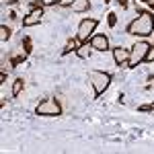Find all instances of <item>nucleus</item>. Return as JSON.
<instances>
[{"instance_id": "1", "label": "nucleus", "mask_w": 154, "mask_h": 154, "mask_svg": "<svg viewBox=\"0 0 154 154\" xmlns=\"http://www.w3.org/2000/svg\"><path fill=\"white\" fill-rule=\"evenodd\" d=\"M128 35H136V37H150L154 33V14L152 11H140L138 12V19H134L128 29H125Z\"/></svg>"}, {"instance_id": "2", "label": "nucleus", "mask_w": 154, "mask_h": 154, "mask_svg": "<svg viewBox=\"0 0 154 154\" xmlns=\"http://www.w3.org/2000/svg\"><path fill=\"white\" fill-rule=\"evenodd\" d=\"M113 80V76L109 72L103 70H93L91 72V84H93V91H95V97H101L109 88V84Z\"/></svg>"}, {"instance_id": "3", "label": "nucleus", "mask_w": 154, "mask_h": 154, "mask_svg": "<svg viewBox=\"0 0 154 154\" xmlns=\"http://www.w3.org/2000/svg\"><path fill=\"white\" fill-rule=\"evenodd\" d=\"M148 49H150V43L148 41H136L134 43V48L130 49V60H128V68H136L138 64H142L144 60H146V54H148Z\"/></svg>"}, {"instance_id": "4", "label": "nucleus", "mask_w": 154, "mask_h": 154, "mask_svg": "<svg viewBox=\"0 0 154 154\" xmlns=\"http://www.w3.org/2000/svg\"><path fill=\"white\" fill-rule=\"evenodd\" d=\"M35 113L39 117H58V115H62V105L56 99H45L43 103L37 105Z\"/></svg>"}, {"instance_id": "5", "label": "nucleus", "mask_w": 154, "mask_h": 154, "mask_svg": "<svg viewBox=\"0 0 154 154\" xmlns=\"http://www.w3.org/2000/svg\"><path fill=\"white\" fill-rule=\"evenodd\" d=\"M97 25H99V21H97V19H84V21H80L78 31H76V37H78L82 43H84V41H88L91 37L95 35Z\"/></svg>"}, {"instance_id": "6", "label": "nucleus", "mask_w": 154, "mask_h": 154, "mask_svg": "<svg viewBox=\"0 0 154 154\" xmlns=\"http://www.w3.org/2000/svg\"><path fill=\"white\" fill-rule=\"evenodd\" d=\"M41 17H43V6H35L31 8L27 17H23V27H33V25L41 23Z\"/></svg>"}, {"instance_id": "7", "label": "nucleus", "mask_w": 154, "mask_h": 154, "mask_svg": "<svg viewBox=\"0 0 154 154\" xmlns=\"http://www.w3.org/2000/svg\"><path fill=\"white\" fill-rule=\"evenodd\" d=\"M88 43L93 45L95 51H107L109 49V37L107 35H93L88 39Z\"/></svg>"}, {"instance_id": "8", "label": "nucleus", "mask_w": 154, "mask_h": 154, "mask_svg": "<svg viewBox=\"0 0 154 154\" xmlns=\"http://www.w3.org/2000/svg\"><path fill=\"white\" fill-rule=\"evenodd\" d=\"M113 60H115V64H117V66H125V64H128V60H130V49L121 48V45L113 48Z\"/></svg>"}, {"instance_id": "9", "label": "nucleus", "mask_w": 154, "mask_h": 154, "mask_svg": "<svg viewBox=\"0 0 154 154\" xmlns=\"http://www.w3.org/2000/svg\"><path fill=\"white\" fill-rule=\"evenodd\" d=\"M93 51H95V49H93V45H91L88 41H84V43H80V45H78V49H76V56H78L80 60H88Z\"/></svg>"}, {"instance_id": "10", "label": "nucleus", "mask_w": 154, "mask_h": 154, "mask_svg": "<svg viewBox=\"0 0 154 154\" xmlns=\"http://www.w3.org/2000/svg\"><path fill=\"white\" fill-rule=\"evenodd\" d=\"M70 8L74 12H86L88 8H91V2H88V0H72Z\"/></svg>"}, {"instance_id": "11", "label": "nucleus", "mask_w": 154, "mask_h": 154, "mask_svg": "<svg viewBox=\"0 0 154 154\" xmlns=\"http://www.w3.org/2000/svg\"><path fill=\"white\" fill-rule=\"evenodd\" d=\"M80 43H82V41H80V39H78V37H76V39H70V41H68V43H66V48L62 49V56H68V54H70V51H76V49H78V45H80Z\"/></svg>"}, {"instance_id": "12", "label": "nucleus", "mask_w": 154, "mask_h": 154, "mask_svg": "<svg viewBox=\"0 0 154 154\" xmlns=\"http://www.w3.org/2000/svg\"><path fill=\"white\" fill-rule=\"evenodd\" d=\"M23 86H25V80H23V78H17V80L12 82V97H19V95H21Z\"/></svg>"}, {"instance_id": "13", "label": "nucleus", "mask_w": 154, "mask_h": 154, "mask_svg": "<svg viewBox=\"0 0 154 154\" xmlns=\"http://www.w3.org/2000/svg\"><path fill=\"white\" fill-rule=\"evenodd\" d=\"M11 29H8V27H6V25H2V27H0V39H2V41H6V39H11Z\"/></svg>"}, {"instance_id": "14", "label": "nucleus", "mask_w": 154, "mask_h": 154, "mask_svg": "<svg viewBox=\"0 0 154 154\" xmlns=\"http://www.w3.org/2000/svg\"><path fill=\"white\" fill-rule=\"evenodd\" d=\"M107 23H109V27H115L117 25V14L115 12H109L107 14Z\"/></svg>"}, {"instance_id": "15", "label": "nucleus", "mask_w": 154, "mask_h": 154, "mask_svg": "<svg viewBox=\"0 0 154 154\" xmlns=\"http://www.w3.org/2000/svg\"><path fill=\"white\" fill-rule=\"evenodd\" d=\"M23 48H25V54H31V39L29 37L23 39Z\"/></svg>"}, {"instance_id": "16", "label": "nucleus", "mask_w": 154, "mask_h": 154, "mask_svg": "<svg viewBox=\"0 0 154 154\" xmlns=\"http://www.w3.org/2000/svg\"><path fill=\"white\" fill-rule=\"evenodd\" d=\"M146 62H154V45H150L148 54H146Z\"/></svg>"}, {"instance_id": "17", "label": "nucleus", "mask_w": 154, "mask_h": 154, "mask_svg": "<svg viewBox=\"0 0 154 154\" xmlns=\"http://www.w3.org/2000/svg\"><path fill=\"white\" fill-rule=\"evenodd\" d=\"M154 109V105H142L140 107V111H152Z\"/></svg>"}, {"instance_id": "18", "label": "nucleus", "mask_w": 154, "mask_h": 154, "mask_svg": "<svg viewBox=\"0 0 154 154\" xmlns=\"http://www.w3.org/2000/svg\"><path fill=\"white\" fill-rule=\"evenodd\" d=\"M117 4L121 8H128V0H117Z\"/></svg>"}, {"instance_id": "19", "label": "nucleus", "mask_w": 154, "mask_h": 154, "mask_svg": "<svg viewBox=\"0 0 154 154\" xmlns=\"http://www.w3.org/2000/svg\"><path fill=\"white\" fill-rule=\"evenodd\" d=\"M140 2H144V4H152L154 0H140Z\"/></svg>"}, {"instance_id": "20", "label": "nucleus", "mask_w": 154, "mask_h": 154, "mask_svg": "<svg viewBox=\"0 0 154 154\" xmlns=\"http://www.w3.org/2000/svg\"><path fill=\"white\" fill-rule=\"evenodd\" d=\"M6 2H14V0H6Z\"/></svg>"}, {"instance_id": "21", "label": "nucleus", "mask_w": 154, "mask_h": 154, "mask_svg": "<svg viewBox=\"0 0 154 154\" xmlns=\"http://www.w3.org/2000/svg\"><path fill=\"white\" fill-rule=\"evenodd\" d=\"M150 6H152V8H154V2H152V4H150Z\"/></svg>"}, {"instance_id": "22", "label": "nucleus", "mask_w": 154, "mask_h": 154, "mask_svg": "<svg viewBox=\"0 0 154 154\" xmlns=\"http://www.w3.org/2000/svg\"><path fill=\"white\" fill-rule=\"evenodd\" d=\"M105 2H111V0H105Z\"/></svg>"}]
</instances>
